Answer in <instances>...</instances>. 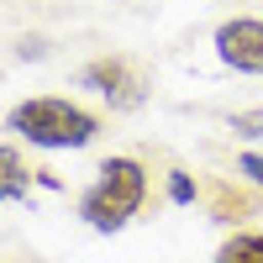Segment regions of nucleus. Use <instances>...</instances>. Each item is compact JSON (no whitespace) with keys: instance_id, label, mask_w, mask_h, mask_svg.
Wrapping results in <instances>:
<instances>
[{"instance_id":"f257e3e1","label":"nucleus","mask_w":263,"mask_h":263,"mask_svg":"<svg viewBox=\"0 0 263 263\" xmlns=\"http://www.w3.org/2000/svg\"><path fill=\"white\" fill-rule=\"evenodd\" d=\"M6 126L16 132L21 142L32 147H90L100 137V116L84 111V105L63 100V95H37V100H21L16 111L6 116Z\"/></svg>"},{"instance_id":"f03ea898","label":"nucleus","mask_w":263,"mask_h":263,"mask_svg":"<svg viewBox=\"0 0 263 263\" xmlns=\"http://www.w3.org/2000/svg\"><path fill=\"white\" fill-rule=\"evenodd\" d=\"M147 200V168L137 158H105L100 179L79 195V216L95 232H121Z\"/></svg>"},{"instance_id":"7ed1b4c3","label":"nucleus","mask_w":263,"mask_h":263,"mask_svg":"<svg viewBox=\"0 0 263 263\" xmlns=\"http://www.w3.org/2000/svg\"><path fill=\"white\" fill-rule=\"evenodd\" d=\"M216 58L237 74H263V16H232L216 27Z\"/></svg>"},{"instance_id":"20e7f679","label":"nucleus","mask_w":263,"mask_h":263,"mask_svg":"<svg viewBox=\"0 0 263 263\" xmlns=\"http://www.w3.org/2000/svg\"><path fill=\"white\" fill-rule=\"evenodd\" d=\"M84 90H100L105 100L116 105V111H132V105H142V74L132 69L126 58H95V63H84Z\"/></svg>"},{"instance_id":"39448f33","label":"nucleus","mask_w":263,"mask_h":263,"mask_svg":"<svg viewBox=\"0 0 263 263\" xmlns=\"http://www.w3.org/2000/svg\"><path fill=\"white\" fill-rule=\"evenodd\" d=\"M32 174H37V168H27V158H21L16 147H0V205H6V200H21V195L32 190Z\"/></svg>"},{"instance_id":"423d86ee","label":"nucleus","mask_w":263,"mask_h":263,"mask_svg":"<svg viewBox=\"0 0 263 263\" xmlns=\"http://www.w3.org/2000/svg\"><path fill=\"white\" fill-rule=\"evenodd\" d=\"M211 216L216 221H242V216H253V195L237 190V184H211Z\"/></svg>"},{"instance_id":"0eeeda50","label":"nucleus","mask_w":263,"mask_h":263,"mask_svg":"<svg viewBox=\"0 0 263 263\" xmlns=\"http://www.w3.org/2000/svg\"><path fill=\"white\" fill-rule=\"evenodd\" d=\"M216 263H263V232H237L221 242Z\"/></svg>"},{"instance_id":"6e6552de","label":"nucleus","mask_w":263,"mask_h":263,"mask_svg":"<svg viewBox=\"0 0 263 263\" xmlns=\"http://www.w3.org/2000/svg\"><path fill=\"white\" fill-rule=\"evenodd\" d=\"M168 200H174V205H190V200H195V179H190L184 168L168 174Z\"/></svg>"},{"instance_id":"1a4fd4ad","label":"nucleus","mask_w":263,"mask_h":263,"mask_svg":"<svg viewBox=\"0 0 263 263\" xmlns=\"http://www.w3.org/2000/svg\"><path fill=\"white\" fill-rule=\"evenodd\" d=\"M232 132H237V137H263V111H237Z\"/></svg>"},{"instance_id":"9d476101","label":"nucleus","mask_w":263,"mask_h":263,"mask_svg":"<svg viewBox=\"0 0 263 263\" xmlns=\"http://www.w3.org/2000/svg\"><path fill=\"white\" fill-rule=\"evenodd\" d=\"M237 174H242V179H253V184L263 190V153H242V158H237Z\"/></svg>"}]
</instances>
